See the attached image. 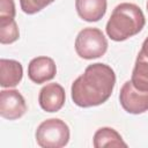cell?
<instances>
[{"instance_id": "6da1fadb", "label": "cell", "mask_w": 148, "mask_h": 148, "mask_svg": "<svg viewBox=\"0 0 148 148\" xmlns=\"http://www.w3.org/2000/svg\"><path fill=\"white\" fill-rule=\"evenodd\" d=\"M114 84L116 74L109 65L91 64L72 83V101L80 108L101 105L110 98Z\"/></svg>"}, {"instance_id": "7a4b0ae2", "label": "cell", "mask_w": 148, "mask_h": 148, "mask_svg": "<svg viewBox=\"0 0 148 148\" xmlns=\"http://www.w3.org/2000/svg\"><path fill=\"white\" fill-rule=\"evenodd\" d=\"M146 18L139 6L123 2L114 7L106 23V35L114 42H123L139 34L145 27Z\"/></svg>"}, {"instance_id": "3957f363", "label": "cell", "mask_w": 148, "mask_h": 148, "mask_svg": "<svg viewBox=\"0 0 148 148\" xmlns=\"http://www.w3.org/2000/svg\"><path fill=\"white\" fill-rule=\"evenodd\" d=\"M35 136L42 148H61L69 141V127L59 118H50L39 124Z\"/></svg>"}, {"instance_id": "277c9868", "label": "cell", "mask_w": 148, "mask_h": 148, "mask_svg": "<svg viewBox=\"0 0 148 148\" xmlns=\"http://www.w3.org/2000/svg\"><path fill=\"white\" fill-rule=\"evenodd\" d=\"M108 40L98 28H84L75 38V51L82 59H96L105 54Z\"/></svg>"}, {"instance_id": "5b68a950", "label": "cell", "mask_w": 148, "mask_h": 148, "mask_svg": "<svg viewBox=\"0 0 148 148\" xmlns=\"http://www.w3.org/2000/svg\"><path fill=\"white\" fill-rule=\"evenodd\" d=\"M119 102L123 109L132 114H140L148 111V91L136 89L132 81H126L119 94Z\"/></svg>"}, {"instance_id": "8992f818", "label": "cell", "mask_w": 148, "mask_h": 148, "mask_svg": "<svg viewBox=\"0 0 148 148\" xmlns=\"http://www.w3.org/2000/svg\"><path fill=\"white\" fill-rule=\"evenodd\" d=\"M27 111L23 96L16 89L0 91V116L8 120L21 118Z\"/></svg>"}, {"instance_id": "52a82bcc", "label": "cell", "mask_w": 148, "mask_h": 148, "mask_svg": "<svg viewBox=\"0 0 148 148\" xmlns=\"http://www.w3.org/2000/svg\"><path fill=\"white\" fill-rule=\"evenodd\" d=\"M56 74L57 66L54 60L50 57H36L28 65V76L32 82L37 84L52 80Z\"/></svg>"}, {"instance_id": "ba28073f", "label": "cell", "mask_w": 148, "mask_h": 148, "mask_svg": "<svg viewBox=\"0 0 148 148\" xmlns=\"http://www.w3.org/2000/svg\"><path fill=\"white\" fill-rule=\"evenodd\" d=\"M65 99V90L59 83H47L40 89L38 95L39 105L46 112L59 111L64 106Z\"/></svg>"}, {"instance_id": "9c48e42d", "label": "cell", "mask_w": 148, "mask_h": 148, "mask_svg": "<svg viewBox=\"0 0 148 148\" xmlns=\"http://www.w3.org/2000/svg\"><path fill=\"white\" fill-rule=\"evenodd\" d=\"M106 0H75L79 16L87 22H97L106 13Z\"/></svg>"}, {"instance_id": "30bf717a", "label": "cell", "mask_w": 148, "mask_h": 148, "mask_svg": "<svg viewBox=\"0 0 148 148\" xmlns=\"http://www.w3.org/2000/svg\"><path fill=\"white\" fill-rule=\"evenodd\" d=\"M23 76L21 62L13 59H0V86L2 88L16 87Z\"/></svg>"}, {"instance_id": "8fae6325", "label": "cell", "mask_w": 148, "mask_h": 148, "mask_svg": "<svg viewBox=\"0 0 148 148\" xmlns=\"http://www.w3.org/2000/svg\"><path fill=\"white\" fill-rule=\"evenodd\" d=\"M95 148L103 147H127L121 135L111 127H101L94 134L92 140Z\"/></svg>"}, {"instance_id": "7c38bea8", "label": "cell", "mask_w": 148, "mask_h": 148, "mask_svg": "<svg viewBox=\"0 0 148 148\" xmlns=\"http://www.w3.org/2000/svg\"><path fill=\"white\" fill-rule=\"evenodd\" d=\"M131 81L136 89L148 91V59L140 54L136 57Z\"/></svg>"}, {"instance_id": "4fadbf2b", "label": "cell", "mask_w": 148, "mask_h": 148, "mask_svg": "<svg viewBox=\"0 0 148 148\" xmlns=\"http://www.w3.org/2000/svg\"><path fill=\"white\" fill-rule=\"evenodd\" d=\"M20 37V31L14 18H0V43L12 44Z\"/></svg>"}, {"instance_id": "5bb4252c", "label": "cell", "mask_w": 148, "mask_h": 148, "mask_svg": "<svg viewBox=\"0 0 148 148\" xmlns=\"http://www.w3.org/2000/svg\"><path fill=\"white\" fill-rule=\"evenodd\" d=\"M53 1L54 0H20V5H21V9L25 14L32 15L44 9Z\"/></svg>"}, {"instance_id": "9a60e30c", "label": "cell", "mask_w": 148, "mask_h": 148, "mask_svg": "<svg viewBox=\"0 0 148 148\" xmlns=\"http://www.w3.org/2000/svg\"><path fill=\"white\" fill-rule=\"evenodd\" d=\"M14 0H0V18H15Z\"/></svg>"}, {"instance_id": "2e32d148", "label": "cell", "mask_w": 148, "mask_h": 148, "mask_svg": "<svg viewBox=\"0 0 148 148\" xmlns=\"http://www.w3.org/2000/svg\"><path fill=\"white\" fill-rule=\"evenodd\" d=\"M139 54H140V56H142V57H145L146 59H148V37L143 40V43H142V46H141V50H140Z\"/></svg>"}, {"instance_id": "e0dca14e", "label": "cell", "mask_w": 148, "mask_h": 148, "mask_svg": "<svg viewBox=\"0 0 148 148\" xmlns=\"http://www.w3.org/2000/svg\"><path fill=\"white\" fill-rule=\"evenodd\" d=\"M147 10H148V0H147Z\"/></svg>"}]
</instances>
